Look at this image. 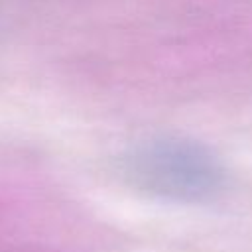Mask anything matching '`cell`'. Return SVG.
I'll use <instances>...</instances> for the list:
<instances>
[{"label":"cell","mask_w":252,"mask_h":252,"mask_svg":"<svg viewBox=\"0 0 252 252\" xmlns=\"http://www.w3.org/2000/svg\"><path fill=\"white\" fill-rule=\"evenodd\" d=\"M122 173L138 191L173 203H209L226 187L220 158L203 142L158 136L122 158Z\"/></svg>","instance_id":"6da1fadb"}]
</instances>
